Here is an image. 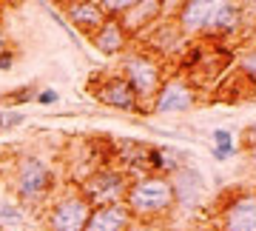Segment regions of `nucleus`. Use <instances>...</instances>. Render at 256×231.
Here are the masks:
<instances>
[{
  "label": "nucleus",
  "instance_id": "412c9836",
  "mask_svg": "<svg viewBox=\"0 0 256 231\" xmlns=\"http://www.w3.org/2000/svg\"><path fill=\"white\" fill-rule=\"evenodd\" d=\"M43 9H46V15H48V18H52V20L57 23V26H60V29L66 32V37L72 40V46H74V49H82V46H86V43H82V37H77V32H74V29L68 26V23H66V18H63V15L57 12V6H52V3H43Z\"/></svg>",
  "mask_w": 256,
  "mask_h": 231
},
{
  "label": "nucleus",
  "instance_id": "7ed1b4c3",
  "mask_svg": "<svg viewBox=\"0 0 256 231\" xmlns=\"http://www.w3.org/2000/svg\"><path fill=\"white\" fill-rule=\"evenodd\" d=\"M120 74L128 80V86L134 89V94L140 97V106L146 103V111H148V103L154 100L156 89L162 86V63L151 57V52H140V49H126L120 55Z\"/></svg>",
  "mask_w": 256,
  "mask_h": 231
},
{
  "label": "nucleus",
  "instance_id": "6ab92c4d",
  "mask_svg": "<svg viewBox=\"0 0 256 231\" xmlns=\"http://www.w3.org/2000/svg\"><path fill=\"white\" fill-rule=\"evenodd\" d=\"M37 92H40L37 83H26V86H20V89H14V92L3 94L0 100L6 103V109H20V106H26V103H34Z\"/></svg>",
  "mask_w": 256,
  "mask_h": 231
},
{
  "label": "nucleus",
  "instance_id": "dca6fc26",
  "mask_svg": "<svg viewBox=\"0 0 256 231\" xmlns=\"http://www.w3.org/2000/svg\"><path fill=\"white\" fill-rule=\"evenodd\" d=\"M162 6L165 3H156V0H142V3H131V9L120 18L122 29L128 32V37L134 35H142L148 29L154 26V20L162 15Z\"/></svg>",
  "mask_w": 256,
  "mask_h": 231
},
{
  "label": "nucleus",
  "instance_id": "2eb2a0df",
  "mask_svg": "<svg viewBox=\"0 0 256 231\" xmlns=\"http://www.w3.org/2000/svg\"><path fill=\"white\" fill-rule=\"evenodd\" d=\"M151 37H148V46L154 55H162V57H171V55H182L185 52V40L188 37L180 32L174 20H162L160 26H151L148 29Z\"/></svg>",
  "mask_w": 256,
  "mask_h": 231
},
{
  "label": "nucleus",
  "instance_id": "393cba45",
  "mask_svg": "<svg viewBox=\"0 0 256 231\" xmlns=\"http://www.w3.org/2000/svg\"><path fill=\"white\" fill-rule=\"evenodd\" d=\"M242 146H245V151L250 154V160L256 163V123L242 131Z\"/></svg>",
  "mask_w": 256,
  "mask_h": 231
},
{
  "label": "nucleus",
  "instance_id": "aec40b11",
  "mask_svg": "<svg viewBox=\"0 0 256 231\" xmlns=\"http://www.w3.org/2000/svg\"><path fill=\"white\" fill-rule=\"evenodd\" d=\"M236 69H239V74L245 77V83L256 86V46L245 49V52L236 57Z\"/></svg>",
  "mask_w": 256,
  "mask_h": 231
},
{
  "label": "nucleus",
  "instance_id": "5701e85b",
  "mask_svg": "<svg viewBox=\"0 0 256 231\" xmlns=\"http://www.w3.org/2000/svg\"><path fill=\"white\" fill-rule=\"evenodd\" d=\"M131 3H134V0H100V9H102V15H106V18L120 20L128 9H131Z\"/></svg>",
  "mask_w": 256,
  "mask_h": 231
},
{
  "label": "nucleus",
  "instance_id": "20e7f679",
  "mask_svg": "<svg viewBox=\"0 0 256 231\" xmlns=\"http://www.w3.org/2000/svg\"><path fill=\"white\" fill-rule=\"evenodd\" d=\"M128 180L117 166H100L97 171L86 177L82 183H77V191L82 194V200L92 205V208H100V205H114L126 200L128 191Z\"/></svg>",
  "mask_w": 256,
  "mask_h": 231
},
{
  "label": "nucleus",
  "instance_id": "f257e3e1",
  "mask_svg": "<svg viewBox=\"0 0 256 231\" xmlns=\"http://www.w3.org/2000/svg\"><path fill=\"white\" fill-rule=\"evenodd\" d=\"M126 208L134 220H160L168 211H174V188L171 180L162 174H142L128 183L126 191Z\"/></svg>",
  "mask_w": 256,
  "mask_h": 231
},
{
  "label": "nucleus",
  "instance_id": "6e6552de",
  "mask_svg": "<svg viewBox=\"0 0 256 231\" xmlns=\"http://www.w3.org/2000/svg\"><path fill=\"white\" fill-rule=\"evenodd\" d=\"M168 180H171V188H174V203L180 205L182 211H196V208L205 203V197H208V183H205V174H202L194 163L176 168Z\"/></svg>",
  "mask_w": 256,
  "mask_h": 231
},
{
  "label": "nucleus",
  "instance_id": "f3484780",
  "mask_svg": "<svg viewBox=\"0 0 256 231\" xmlns=\"http://www.w3.org/2000/svg\"><path fill=\"white\" fill-rule=\"evenodd\" d=\"M210 140H214L210 157L216 160V163H228L236 154V143H234V131L230 129H214L210 131Z\"/></svg>",
  "mask_w": 256,
  "mask_h": 231
},
{
  "label": "nucleus",
  "instance_id": "9b49d317",
  "mask_svg": "<svg viewBox=\"0 0 256 231\" xmlns=\"http://www.w3.org/2000/svg\"><path fill=\"white\" fill-rule=\"evenodd\" d=\"M245 20V6L239 3H210V18H208V26H205V35L208 37H228V35H236L239 26Z\"/></svg>",
  "mask_w": 256,
  "mask_h": 231
},
{
  "label": "nucleus",
  "instance_id": "ddd939ff",
  "mask_svg": "<svg viewBox=\"0 0 256 231\" xmlns=\"http://www.w3.org/2000/svg\"><path fill=\"white\" fill-rule=\"evenodd\" d=\"M88 43H92L102 57H117V55H122V52L128 49L131 37H128V32L122 29L120 20L106 18V23H102V26L88 37Z\"/></svg>",
  "mask_w": 256,
  "mask_h": 231
},
{
  "label": "nucleus",
  "instance_id": "f8f14e48",
  "mask_svg": "<svg viewBox=\"0 0 256 231\" xmlns=\"http://www.w3.org/2000/svg\"><path fill=\"white\" fill-rule=\"evenodd\" d=\"M134 217L126 208V203H114V205H100L92 208L88 222L82 231H131L134 228Z\"/></svg>",
  "mask_w": 256,
  "mask_h": 231
},
{
  "label": "nucleus",
  "instance_id": "bb28decb",
  "mask_svg": "<svg viewBox=\"0 0 256 231\" xmlns=\"http://www.w3.org/2000/svg\"><path fill=\"white\" fill-rule=\"evenodd\" d=\"M6 49H9V37H6V32H3V29H0V55H3Z\"/></svg>",
  "mask_w": 256,
  "mask_h": 231
},
{
  "label": "nucleus",
  "instance_id": "4468645a",
  "mask_svg": "<svg viewBox=\"0 0 256 231\" xmlns=\"http://www.w3.org/2000/svg\"><path fill=\"white\" fill-rule=\"evenodd\" d=\"M210 18V3L208 0H188V3H180L174 15V23L180 26L185 37H200L205 35V26H208Z\"/></svg>",
  "mask_w": 256,
  "mask_h": 231
},
{
  "label": "nucleus",
  "instance_id": "a211bd4d",
  "mask_svg": "<svg viewBox=\"0 0 256 231\" xmlns=\"http://www.w3.org/2000/svg\"><path fill=\"white\" fill-rule=\"evenodd\" d=\"M26 222V208L18 200H0V225L6 228H20Z\"/></svg>",
  "mask_w": 256,
  "mask_h": 231
},
{
  "label": "nucleus",
  "instance_id": "b1692460",
  "mask_svg": "<svg viewBox=\"0 0 256 231\" xmlns=\"http://www.w3.org/2000/svg\"><path fill=\"white\" fill-rule=\"evenodd\" d=\"M34 103L37 106H43V109H52V106L60 103V92H57V89H40L37 97H34Z\"/></svg>",
  "mask_w": 256,
  "mask_h": 231
},
{
  "label": "nucleus",
  "instance_id": "39448f33",
  "mask_svg": "<svg viewBox=\"0 0 256 231\" xmlns=\"http://www.w3.org/2000/svg\"><path fill=\"white\" fill-rule=\"evenodd\" d=\"M88 214H92V205L82 200L77 188H72L52 197L43 222H46V231H82L88 222Z\"/></svg>",
  "mask_w": 256,
  "mask_h": 231
},
{
  "label": "nucleus",
  "instance_id": "4be33fe9",
  "mask_svg": "<svg viewBox=\"0 0 256 231\" xmlns=\"http://www.w3.org/2000/svg\"><path fill=\"white\" fill-rule=\"evenodd\" d=\"M26 123L23 109H0V131H14Z\"/></svg>",
  "mask_w": 256,
  "mask_h": 231
},
{
  "label": "nucleus",
  "instance_id": "1a4fd4ad",
  "mask_svg": "<svg viewBox=\"0 0 256 231\" xmlns=\"http://www.w3.org/2000/svg\"><path fill=\"white\" fill-rule=\"evenodd\" d=\"M94 100H100L102 106L117 111H142L140 106V97L134 94V89L128 86V80L122 74H108V77H100L97 83L92 86Z\"/></svg>",
  "mask_w": 256,
  "mask_h": 231
},
{
  "label": "nucleus",
  "instance_id": "423d86ee",
  "mask_svg": "<svg viewBox=\"0 0 256 231\" xmlns=\"http://www.w3.org/2000/svg\"><path fill=\"white\" fill-rule=\"evenodd\" d=\"M196 106V86L194 80L174 74V77H165L162 86L156 89L154 100L148 103L151 114H182V111Z\"/></svg>",
  "mask_w": 256,
  "mask_h": 231
},
{
  "label": "nucleus",
  "instance_id": "0eeeda50",
  "mask_svg": "<svg viewBox=\"0 0 256 231\" xmlns=\"http://www.w3.org/2000/svg\"><path fill=\"white\" fill-rule=\"evenodd\" d=\"M216 225L220 231H256V191L242 188L225 197Z\"/></svg>",
  "mask_w": 256,
  "mask_h": 231
},
{
  "label": "nucleus",
  "instance_id": "f03ea898",
  "mask_svg": "<svg viewBox=\"0 0 256 231\" xmlns=\"http://www.w3.org/2000/svg\"><path fill=\"white\" fill-rule=\"evenodd\" d=\"M54 168L48 166V160L40 154H20L12 168V191L18 197L23 208H34V205L46 203L54 194Z\"/></svg>",
  "mask_w": 256,
  "mask_h": 231
},
{
  "label": "nucleus",
  "instance_id": "9d476101",
  "mask_svg": "<svg viewBox=\"0 0 256 231\" xmlns=\"http://www.w3.org/2000/svg\"><path fill=\"white\" fill-rule=\"evenodd\" d=\"M60 15L66 18V23L77 32V37H88L106 23V15L100 9V0H66L60 3Z\"/></svg>",
  "mask_w": 256,
  "mask_h": 231
},
{
  "label": "nucleus",
  "instance_id": "a878e982",
  "mask_svg": "<svg viewBox=\"0 0 256 231\" xmlns=\"http://www.w3.org/2000/svg\"><path fill=\"white\" fill-rule=\"evenodd\" d=\"M14 63H18V52H14V49H6V52L0 55V72H9Z\"/></svg>",
  "mask_w": 256,
  "mask_h": 231
}]
</instances>
